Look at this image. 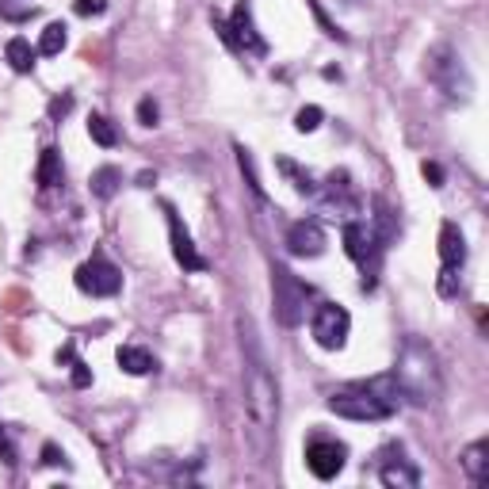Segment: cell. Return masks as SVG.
<instances>
[{"label":"cell","instance_id":"1","mask_svg":"<svg viewBox=\"0 0 489 489\" xmlns=\"http://www.w3.org/2000/svg\"><path fill=\"white\" fill-rule=\"evenodd\" d=\"M237 329H241V348H244V410H249L253 429L264 439H272L275 420H280V386H275L264 352H260L256 325L249 318H241Z\"/></svg>","mask_w":489,"mask_h":489},{"label":"cell","instance_id":"2","mask_svg":"<svg viewBox=\"0 0 489 489\" xmlns=\"http://www.w3.org/2000/svg\"><path fill=\"white\" fill-rule=\"evenodd\" d=\"M390 379H394V390L410 405H436L444 398V367H439V355L432 345H425L417 337H410L401 345Z\"/></svg>","mask_w":489,"mask_h":489},{"label":"cell","instance_id":"3","mask_svg":"<svg viewBox=\"0 0 489 489\" xmlns=\"http://www.w3.org/2000/svg\"><path fill=\"white\" fill-rule=\"evenodd\" d=\"M325 410L345 417V420H390L398 413V390L394 379H371V383H352L340 386L325 398Z\"/></svg>","mask_w":489,"mask_h":489},{"label":"cell","instance_id":"4","mask_svg":"<svg viewBox=\"0 0 489 489\" xmlns=\"http://www.w3.org/2000/svg\"><path fill=\"white\" fill-rule=\"evenodd\" d=\"M425 73H429L432 85L447 96V100L466 104L470 92H475V80H470V73H466L463 54L455 51V46H447V42H439V46H432V51H429Z\"/></svg>","mask_w":489,"mask_h":489},{"label":"cell","instance_id":"5","mask_svg":"<svg viewBox=\"0 0 489 489\" xmlns=\"http://www.w3.org/2000/svg\"><path fill=\"white\" fill-rule=\"evenodd\" d=\"M314 299V291H309L302 280L291 268L275 264L272 268V309H275V321L287 325V329H295V325L306 321V302Z\"/></svg>","mask_w":489,"mask_h":489},{"label":"cell","instance_id":"6","mask_svg":"<svg viewBox=\"0 0 489 489\" xmlns=\"http://www.w3.org/2000/svg\"><path fill=\"white\" fill-rule=\"evenodd\" d=\"M215 27L222 31L226 46H234V51L253 54V58H264V54H268V42L260 39V31H256V23H253L249 0H237L234 12H230V20H215Z\"/></svg>","mask_w":489,"mask_h":489},{"label":"cell","instance_id":"7","mask_svg":"<svg viewBox=\"0 0 489 489\" xmlns=\"http://www.w3.org/2000/svg\"><path fill=\"white\" fill-rule=\"evenodd\" d=\"M345 463H348V447L340 444L337 436L318 432V436L306 439V470L318 482H333L340 470H345Z\"/></svg>","mask_w":489,"mask_h":489},{"label":"cell","instance_id":"8","mask_svg":"<svg viewBox=\"0 0 489 489\" xmlns=\"http://www.w3.org/2000/svg\"><path fill=\"white\" fill-rule=\"evenodd\" d=\"M348 329H352V318L345 306L337 302H318L314 306V318H309V333L325 352H340L348 345Z\"/></svg>","mask_w":489,"mask_h":489},{"label":"cell","instance_id":"9","mask_svg":"<svg viewBox=\"0 0 489 489\" xmlns=\"http://www.w3.org/2000/svg\"><path fill=\"white\" fill-rule=\"evenodd\" d=\"M73 280L92 299H111V295H119V291H123V272L111 264L104 253H92V260H85V264L77 268Z\"/></svg>","mask_w":489,"mask_h":489},{"label":"cell","instance_id":"10","mask_svg":"<svg viewBox=\"0 0 489 489\" xmlns=\"http://www.w3.org/2000/svg\"><path fill=\"white\" fill-rule=\"evenodd\" d=\"M314 199H321V207L329 210V215H340L345 222L360 215V207H364L360 191H355V184H352V172H345V169L329 172V180L318 184V195H314Z\"/></svg>","mask_w":489,"mask_h":489},{"label":"cell","instance_id":"11","mask_svg":"<svg viewBox=\"0 0 489 489\" xmlns=\"http://www.w3.org/2000/svg\"><path fill=\"white\" fill-rule=\"evenodd\" d=\"M379 482L386 489H417L420 485V470L413 466V459L405 455L401 444H390L379 451Z\"/></svg>","mask_w":489,"mask_h":489},{"label":"cell","instance_id":"12","mask_svg":"<svg viewBox=\"0 0 489 489\" xmlns=\"http://www.w3.org/2000/svg\"><path fill=\"white\" fill-rule=\"evenodd\" d=\"M283 244H287V253H291V256L314 260V256L325 253V244H329V241H325V230H321V222H318V218H299V222H291V226H287Z\"/></svg>","mask_w":489,"mask_h":489},{"label":"cell","instance_id":"13","mask_svg":"<svg viewBox=\"0 0 489 489\" xmlns=\"http://www.w3.org/2000/svg\"><path fill=\"white\" fill-rule=\"evenodd\" d=\"M165 215H169V241H172V256L176 264H180L184 272H207V256L195 249V241L188 234V226L180 222V215H176V207L165 203Z\"/></svg>","mask_w":489,"mask_h":489},{"label":"cell","instance_id":"14","mask_svg":"<svg viewBox=\"0 0 489 489\" xmlns=\"http://www.w3.org/2000/svg\"><path fill=\"white\" fill-rule=\"evenodd\" d=\"M398 234H401L398 210L390 207L386 199H374V215H371V249L383 256V253L390 249V244L398 241Z\"/></svg>","mask_w":489,"mask_h":489},{"label":"cell","instance_id":"15","mask_svg":"<svg viewBox=\"0 0 489 489\" xmlns=\"http://www.w3.org/2000/svg\"><path fill=\"white\" fill-rule=\"evenodd\" d=\"M439 264H444V272H463L466 264V237L455 222L439 226Z\"/></svg>","mask_w":489,"mask_h":489},{"label":"cell","instance_id":"16","mask_svg":"<svg viewBox=\"0 0 489 489\" xmlns=\"http://www.w3.org/2000/svg\"><path fill=\"white\" fill-rule=\"evenodd\" d=\"M459 459H463V470H466L470 485H485L489 482V439H475Z\"/></svg>","mask_w":489,"mask_h":489},{"label":"cell","instance_id":"17","mask_svg":"<svg viewBox=\"0 0 489 489\" xmlns=\"http://www.w3.org/2000/svg\"><path fill=\"white\" fill-rule=\"evenodd\" d=\"M115 360H119V367L126 371V374H153L157 371V355L150 352V348H138V345H123L119 352H115Z\"/></svg>","mask_w":489,"mask_h":489},{"label":"cell","instance_id":"18","mask_svg":"<svg viewBox=\"0 0 489 489\" xmlns=\"http://www.w3.org/2000/svg\"><path fill=\"white\" fill-rule=\"evenodd\" d=\"M35 180L39 188H58L65 180V169H61V153L54 150V145H46L42 157H39V169H35Z\"/></svg>","mask_w":489,"mask_h":489},{"label":"cell","instance_id":"19","mask_svg":"<svg viewBox=\"0 0 489 489\" xmlns=\"http://www.w3.org/2000/svg\"><path fill=\"white\" fill-rule=\"evenodd\" d=\"M5 58H8V65L15 73H31L35 69V58H39V51L31 46L23 35H15V39H8V46H5Z\"/></svg>","mask_w":489,"mask_h":489},{"label":"cell","instance_id":"20","mask_svg":"<svg viewBox=\"0 0 489 489\" xmlns=\"http://www.w3.org/2000/svg\"><path fill=\"white\" fill-rule=\"evenodd\" d=\"M275 169H280V172L287 176V180H291V188H295L299 195H306V199H314V195H318L314 176H309L306 169H299V165H295V161H291V157H280V161H275Z\"/></svg>","mask_w":489,"mask_h":489},{"label":"cell","instance_id":"21","mask_svg":"<svg viewBox=\"0 0 489 489\" xmlns=\"http://www.w3.org/2000/svg\"><path fill=\"white\" fill-rule=\"evenodd\" d=\"M119 184H123V172L115 165H104V169L92 172V195L96 199H111V195L119 191Z\"/></svg>","mask_w":489,"mask_h":489},{"label":"cell","instance_id":"22","mask_svg":"<svg viewBox=\"0 0 489 489\" xmlns=\"http://www.w3.org/2000/svg\"><path fill=\"white\" fill-rule=\"evenodd\" d=\"M65 42H69V35H65V23H46L42 27V35H39V46L35 51L46 54V58H54L65 51Z\"/></svg>","mask_w":489,"mask_h":489},{"label":"cell","instance_id":"23","mask_svg":"<svg viewBox=\"0 0 489 489\" xmlns=\"http://www.w3.org/2000/svg\"><path fill=\"white\" fill-rule=\"evenodd\" d=\"M88 134L96 145H104V150H111V145L119 142V130L107 115H88Z\"/></svg>","mask_w":489,"mask_h":489},{"label":"cell","instance_id":"24","mask_svg":"<svg viewBox=\"0 0 489 489\" xmlns=\"http://www.w3.org/2000/svg\"><path fill=\"white\" fill-rule=\"evenodd\" d=\"M321 119H325V111L318 104H306L295 115V130H299V134H314V130L321 126Z\"/></svg>","mask_w":489,"mask_h":489},{"label":"cell","instance_id":"25","mask_svg":"<svg viewBox=\"0 0 489 489\" xmlns=\"http://www.w3.org/2000/svg\"><path fill=\"white\" fill-rule=\"evenodd\" d=\"M237 165H241V172H244V180H249V188L264 199V188H260V180H256V169H253V153L244 150V145H237Z\"/></svg>","mask_w":489,"mask_h":489},{"label":"cell","instance_id":"26","mask_svg":"<svg viewBox=\"0 0 489 489\" xmlns=\"http://www.w3.org/2000/svg\"><path fill=\"white\" fill-rule=\"evenodd\" d=\"M73 111V96L69 92H61V96H54L51 100V107H46V115H51V123H61L65 115Z\"/></svg>","mask_w":489,"mask_h":489},{"label":"cell","instance_id":"27","mask_svg":"<svg viewBox=\"0 0 489 489\" xmlns=\"http://www.w3.org/2000/svg\"><path fill=\"white\" fill-rule=\"evenodd\" d=\"M138 123H142V126H157V123H161V107H157L153 96H145V100L138 104Z\"/></svg>","mask_w":489,"mask_h":489},{"label":"cell","instance_id":"28","mask_svg":"<svg viewBox=\"0 0 489 489\" xmlns=\"http://www.w3.org/2000/svg\"><path fill=\"white\" fill-rule=\"evenodd\" d=\"M73 12L77 15H104L107 12V0H73Z\"/></svg>","mask_w":489,"mask_h":489},{"label":"cell","instance_id":"29","mask_svg":"<svg viewBox=\"0 0 489 489\" xmlns=\"http://www.w3.org/2000/svg\"><path fill=\"white\" fill-rule=\"evenodd\" d=\"M42 463L46 466H69V463H65V451L58 444H42Z\"/></svg>","mask_w":489,"mask_h":489},{"label":"cell","instance_id":"30","mask_svg":"<svg viewBox=\"0 0 489 489\" xmlns=\"http://www.w3.org/2000/svg\"><path fill=\"white\" fill-rule=\"evenodd\" d=\"M0 459H5L8 466H15L20 459H15V447H12V439H8V429L0 425Z\"/></svg>","mask_w":489,"mask_h":489},{"label":"cell","instance_id":"31","mask_svg":"<svg viewBox=\"0 0 489 489\" xmlns=\"http://www.w3.org/2000/svg\"><path fill=\"white\" fill-rule=\"evenodd\" d=\"M420 172H425V180H429L432 188H444V169H439L436 161H425V165H420Z\"/></svg>","mask_w":489,"mask_h":489},{"label":"cell","instance_id":"32","mask_svg":"<svg viewBox=\"0 0 489 489\" xmlns=\"http://www.w3.org/2000/svg\"><path fill=\"white\" fill-rule=\"evenodd\" d=\"M69 367H73V386L85 390V386L92 383V371H88L85 364H80V360H69Z\"/></svg>","mask_w":489,"mask_h":489},{"label":"cell","instance_id":"33","mask_svg":"<svg viewBox=\"0 0 489 489\" xmlns=\"http://www.w3.org/2000/svg\"><path fill=\"white\" fill-rule=\"evenodd\" d=\"M153 180H157L153 172H142V176H138V184H142V188H153Z\"/></svg>","mask_w":489,"mask_h":489}]
</instances>
